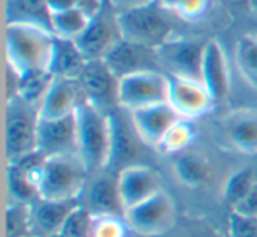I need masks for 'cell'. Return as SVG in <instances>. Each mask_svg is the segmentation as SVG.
Here are the masks:
<instances>
[{"instance_id":"6da1fadb","label":"cell","mask_w":257,"mask_h":237,"mask_svg":"<svg viewBox=\"0 0 257 237\" xmlns=\"http://www.w3.org/2000/svg\"><path fill=\"white\" fill-rule=\"evenodd\" d=\"M6 60L20 76L36 71H50L55 48V34L43 25L13 22L6 25Z\"/></svg>"},{"instance_id":"7a4b0ae2","label":"cell","mask_w":257,"mask_h":237,"mask_svg":"<svg viewBox=\"0 0 257 237\" xmlns=\"http://www.w3.org/2000/svg\"><path fill=\"white\" fill-rule=\"evenodd\" d=\"M88 169L78 153L46 156L34 172L39 198L44 200H79L85 191Z\"/></svg>"},{"instance_id":"3957f363","label":"cell","mask_w":257,"mask_h":237,"mask_svg":"<svg viewBox=\"0 0 257 237\" xmlns=\"http://www.w3.org/2000/svg\"><path fill=\"white\" fill-rule=\"evenodd\" d=\"M76 135H78V155L85 162L88 172L107 170L111 148L109 113L97 109L83 100L76 109Z\"/></svg>"},{"instance_id":"277c9868","label":"cell","mask_w":257,"mask_h":237,"mask_svg":"<svg viewBox=\"0 0 257 237\" xmlns=\"http://www.w3.org/2000/svg\"><path fill=\"white\" fill-rule=\"evenodd\" d=\"M37 127L39 111L22 97L8 99L6 111V156L8 163H15L37 151Z\"/></svg>"},{"instance_id":"5b68a950","label":"cell","mask_w":257,"mask_h":237,"mask_svg":"<svg viewBox=\"0 0 257 237\" xmlns=\"http://www.w3.org/2000/svg\"><path fill=\"white\" fill-rule=\"evenodd\" d=\"M116 22L121 39L128 43L157 50L171 39V22L166 18L164 13L155 8V4L116 13Z\"/></svg>"},{"instance_id":"8992f818","label":"cell","mask_w":257,"mask_h":237,"mask_svg":"<svg viewBox=\"0 0 257 237\" xmlns=\"http://www.w3.org/2000/svg\"><path fill=\"white\" fill-rule=\"evenodd\" d=\"M168 97L169 76L155 69L133 72L118 79V107L127 113L166 104Z\"/></svg>"},{"instance_id":"52a82bcc","label":"cell","mask_w":257,"mask_h":237,"mask_svg":"<svg viewBox=\"0 0 257 237\" xmlns=\"http://www.w3.org/2000/svg\"><path fill=\"white\" fill-rule=\"evenodd\" d=\"M123 216L133 232L143 237H159L173 228L176 209L173 198L164 190H161L147 200L127 209Z\"/></svg>"},{"instance_id":"ba28073f","label":"cell","mask_w":257,"mask_h":237,"mask_svg":"<svg viewBox=\"0 0 257 237\" xmlns=\"http://www.w3.org/2000/svg\"><path fill=\"white\" fill-rule=\"evenodd\" d=\"M206 41L196 39H169L155 50L159 67H162L168 76L176 78L199 79L201 81V64Z\"/></svg>"},{"instance_id":"9c48e42d","label":"cell","mask_w":257,"mask_h":237,"mask_svg":"<svg viewBox=\"0 0 257 237\" xmlns=\"http://www.w3.org/2000/svg\"><path fill=\"white\" fill-rule=\"evenodd\" d=\"M109 128H111V148H109V163L107 170H116V174L121 169L128 165H134L136 158L141 155V146L145 142L140 139L131 114L123 111L121 107L113 109L109 114Z\"/></svg>"},{"instance_id":"30bf717a","label":"cell","mask_w":257,"mask_h":237,"mask_svg":"<svg viewBox=\"0 0 257 237\" xmlns=\"http://www.w3.org/2000/svg\"><path fill=\"white\" fill-rule=\"evenodd\" d=\"M121 39L120 29L116 22V11L106 4V8L90 20L86 30L76 39V44L81 50L86 62L102 60L111 48Z\"/></svg>"},{"instance_id":"8fae6325","label":"cell","mask_w":257,"mask_h":237,"mask_svg":"<svg viewBox=\"0 0 257 237\" xmlns=\"http://www.w3.org/2000/svg\"><path fill=\"white\" fill-rule=\"evenodd\" d=\"M78 83L85 100L104 113L118 107V78L109 71L104 60L86 62Z\"/></svg>"},{"instance_id":"7c38bea8","label":"cell","mask_w":257,"mask_h":237,"mask_svg":"<svg viewBox=\"0 0 257 237\" xmlns=\"http://www.w3.org/2000/svg\"><path fill=\"white\" fill-rule=\"evenodd\" d=\"M168 104L185 120H194L213 107V99L199 79L169 76Z\"/></svg>"},{"instance_id":"4fadbf2b","label":"cell","mask_w":257,"mask_h":237,"mask_svg":"<svg viewBox=\"0 0 257 237\" xmlns=\"http://www.w3.org/2000/svg\"><path fill=\"white\" fill-rule=\"evenodd\" d=\"M74 113L62 118H39L37 151H41L44 156L78 153V135H76Z\"/></svg>"},{"instance_id":"5bb4252c","label":"cell","mask_w":257,"mask_h":237,"mask_svg":"<svg viewBox=\"0 0 257 237\" xmlns=\"http://www.w3.org/2000/svg\"><path fill=\"white\" fill-rule=\"evenodd\" d=\"M116 177L125 211L162 190L159 174L152 167L143 165V163L125 167L116 174Z\"/></svg>"},{"instance_id":"9a60e30c","label":"cell","mask_w":257,"mask_h":237,"mask_svg":"<svg viewBox=\"0 0 257 237\" xmlns=\"http://www.w3.org/2000/svg\"><path fill=\"white\" fill-rule=\"evenodd\" d=\"M128 114L140 139L145 142V146L150 148H159L173 125L182 120V116L168 102L133 111Z\"/></svg>"},{"instance_id":"2e32d148","label":"cell","mask_w":257,"mask_h":237,"mask_svg":"<svg viewBox=\"0 0 257 237\" xmlns=\"http://www.w3.org/2000/svg\"><path fill=\"white\" fill-rule=\"evenodd\" d=\"M102 60L118 79L140 71H159L155 50L128 43L125 39L118 41Z\"/></svg>"},{"instance_id":"e0dca14e","label":"cell","mask_w":257,"mask_h":237,"mask_svg":"<svg viewBox=\"0 0 257 237\" xmlns=\"http://www.w3.org/2000/svg\"><path fill=\"white\" fill-rule=\"evenodd\" d=\"M201 83L206 86L213 102L225 99L231 86L229 64L224 46L218 39H208L204 44L203 64H201Z\"/></svg>"},{"instance_id":"ac0fdd59","label":"cell","mask_w":257,"mask_h":237,"mask_svg":"<svg viewBox=\"0 0 257 237\" xmlns=\"http://www.w3.org/2000/svg\"><path fill=\"white\" fill-rule=\"evenodd\" d=\"M229 144L243 155H257V107H238L220 120Z\"/></svg>"},{"instance_id":"d6986e66","label":"cell","mask_w":257,"mask_h":237,"mask_svg":"<svg viewBox=\"0 0 257 237\" xmlns=\"http://www.w3.org/2000/svg\"><path fill=\"white\" fill-rule=\"evenodd\" d=\"M85 100L78 79L53 78L43 102L39 106V118H62L72 114Z\"/></svg>"},{"instance_id":"ffe728a7","label":"cell","mask_w":257,"mask_h":237,"mask_svg":"<svg viewBox=\"0 0 257 237\" xmlns=\"http://www.w3.org/2000/svg\"><path fill=\"white\" fill-rule=\"evenodd\" d=\"M86 207L93 214H116L123 216L125 207L118 190V177L113 176L109 170L97 172L93 181L88 184L86 190Z\"/></svg>"},{"instance_id":"44dd1931","label":"cell","mask_w":257,"mask_h":237,"mask_svg":"<svg viewBox=\"0 0 257 237\" xmlns=\"http://www.w3.org/2000/svg\"><path fill=\"white\" fill-rule=\"evenodd\" d=\"M79 205V200H44L37 198L30 205L34 233L39 237H53L64 226L65 219Z\"/></svg>"},{"instance_id":"7402d4cb","label":"cell","mask_w":257,"mask_h":237,"mask_svg":"<svg viewBox=\"0 0 257 237\" xmlns=\"http://www.w3.org/2000/svg\"><path fill=\"white\" fill-rule=\"evenodd\" d=\"M85 65H86V58L83 57L76 41L55 37L53 57H51V64H50V72L55 78L78 79L81 76Z\"/></svg>"},{"instance_id":"603a6c76","label":"cell","mask_w":257,"mask_h":237,"mask_svg":"<svg viewBox=\"0 0 257 237\" xmlns=\"http://www.w3.org/2000/svg\"><path fill=\"white\" fill-rule=\"evenodd\" d=\"M173 169L180 183L189 188L201 186L210 177V163L203 155L197 153H180Z\"/></svg>"},{"instance_id":"cb8c5ba5","label":"cell","mask_w":257,"mask_h":237,"mask_svg":"<svg viewBox=\"0 0 257 237\" xmlns=\"http://www.w3.org/2000/svg\"><path fill=\"white\" fill-rule=\"evenodd\" d=\"M234 65L243 81L257 92V36H241L236 41Z\"/></svg>"},{"instance_id":"d4e9b609","label":"cell","mask_w":257,"mask_h":237,"mask_svg":"<svg viewBox=\"0 0 257 237\" xmlns=\"http://www.w3.org/2000/svg\"><path fill=\"white\" fill-rule=\"evenodd\" d=\"M8 184L15 202L32 205L39 198L36 181H34V170L23 167L22 163H9Z\"/></svg>"},{"instance_id":"484cf974","label":"cell","mask_w":257,"mask_h":237,"mask_svg":"<svg viewBox=\"0 0 257 237\" xmlns=\"http://www.w3.org/2000/svg\"><path fill=\"white\" fill-rule=\"evenodd\" d=\"M8 23L27 22L51 30V15L48 11L46 0H8Z\"/></svg>"},{"instance_id":"4316f807","label":"cell","mask_w":257,"mask_h":237,"mask_svg":"<svg viewBox=\"0 0 257 237\" xmlns=\"http://www.w3.org/2000/svg\"><path fill=\"white\" fill-rule=\"evenodd\" d=\"M90 20L92 18H88L78 8H72L67 9V11H60L51 15L50 27H51V32L55 34V37L76 41L86 30Z\"/></svg>"},{"instance_id":"83f0119b","label":"cell","mask_w":257,"mask_h":237,"mask_svg":"<svg viewBox=\"0 0 257 237\" xmlns=\"http://www.w3.org/2000/svg\"><path fill=\"white\" fill-rule=\"evenodd\" d=\"M55 76L50 71H36V72H27V74L20 76L18 83V92L16 95L22 97L25 102L32 104L34 107L39 109L41 102H43L44 95H46L48 88H50L51 81Z\"/></svg>"},{"instance_id":"f1b7e54d","label":"cell","mask_w":257,"mask_h":237,"mask_svg":"<svg viewBox=\"0 0 257 237\" xmlns=\"http://www.w3.org/2000/svg\"><path fill=\"white\" fill-rule=\"evenodd\" d=\"M32 233L34 226L30 205L13 200L6 209V237H29Z\"/></svg>"},{"instance_id":"f546056e","label":"cell","mask_w":257,"mask_h":237,"mask_svg":"<svg viewBox=\"0 0 257 237\" xmlns=\"http://www.w3.org/2000/svg\"><path fill=\"white\" fill-rule=\"evenodd\" d=\"M196 137V130L194 125L190 123V120H178L171 127V130L166 134V137L162 139L161 146L157 149L164 153H183V149L189 148V144Z\"/></svg>"},{"instance_id":"4dcf8cb0","label":"cell","mask_w":257,"mask_h":237,"mask_svg":"<svg viewBox=\"0 0 257 237\" xmlns=\"http://www.w3.org/2000/svg\"><path fill=\"white\" fill-rule=\"evenodd\" d=\"M255 174L252 169L236 170L229 176V179L224 184V198L231 207H234L243 197L250 191V188L255 183Z\"/></svg>"},{"instance_id":"1f68e13d","label":"cell","mask_w":257,"mask_h":237,"mask_svg":"<svg viewBox=\"0 0 257 237\" xmlns=\"http://www.w3.org/2000/svg\"><path fill=\"white\" fill-rule=\"evenodd\" d=\"M128 226L125 216L116 214H93L90 237H128Z\"/></svg>"},{"instance_id":"d6a6232c","label":"cell","mask_w":257,"mask_h":237,"mask_svg":"<svg viewBox=\"0 0 257 237\" xmlns=\"http://www.w3.org/2000/svg\"><path fill=\"white\" fill-rule=\"evenodd\" d=\"M93 223V212L88 207L79 204L74 211L69 214L65 219L62 230L57 235L62 237H90V230H92Z\"/></svg>"},{"instance_id":"836d02e7","label":"cell","mask_w":257,"mask_h":237,"mask_svg":"<svg viewBox=\"0 0 257 237\" xmlns=\"http://www.w3.org/2000/svg\"><path fill=\"white\" fill-rule=\"evenodd\" d=\"M159 6L169 13H175L183 20H197L204 15L208 0H157Z\"/></svg>"},{"instance_id":"e575fe53","label":"cell","mask_w":257,"mask_h":237,"mask_svg":"<svg viewBox=\"0 0 257 237\" xmlns=\"http://www.w3.org/2000/svg\"><path fill=\"white\" fill-rule=\"evenodd\" d=\"M229 228L232 237H257V219L241 216L232 211L229 218Z\"/></svg>"},{"instance_id":"d590c367","label":"cell","mask_w":257,"mask_h":237,"mask_svg":"<svg viewBox=\"0 0 257 237\" xmlns=\"http://www.w3.org/2000/svg\"><path fill=\"white\" fill-rule=\"evenodd\" d=\"M232 211L238 212L241 216H248V218H255L257 216V181L253 183V186L250 188V191L232 207Z\"/></svg>"},{"instance_id":"8d00e7d4","label":"cell","mask_w":257,"mask_h":237,"mask_svg":"<svg viewBox=\"0 0 257 237\" xmlns=\"http://www.w3.org/2000/svg\"><path fill=\"white\" fill-rule=\"evenodd\" d=\"M157 0H107L111 9H114L116 13L128 11V9H136V8H145V6L155 4Z\"/></svg>"},{"instance_id":"74e56055","label":"cell","mask_w":257,"mask_h":237,"mask_svg":"<svg viewBox=\"0 0 257 237\" xmlns=\"http://www.w3.org/2000/svg\"><path fill=\"white\" fill-rule=\"evenodd\" d=\"M46 6H48L50 15H55V13L67 11V9L76 8V0H46Z\"/></svg>"},{"instance_id":"f35d334b","label":"cell","mask_w":257,"mask_h":237,"mask_svg":"<svg viewBox=\"0 0 257 237\" xmlns=\"http://www.w3.org/2000/svg\"><path fill=\"white\" fill-rule=\"evenodd\" d=\"M248 6H250V11L257 15V0H248Z\"/></svg>"},{"instance_id":"ab89813d","label":"cell","mask_w":257,"mask_h":237,"mask_svg":"<svg viewBox=\"0 0 257 237\" xmlns=\"http://www.w3.org/2000/svg\"><path fill=\"white\" fill-rule=\"evenodd\" d=\"M29 237H39V235H36V233H32V235H29Z\"/></svg>"},{"instance_id":"60d3db41","label":"cell","mask_w":257,"mask_h":237,"mask_svg":"<svg viewBox=\"0 0 257 237\" xmlns=\"http://www.w3.org/2000/svg\"><path fill=\"white\" fill-rule=\"evenodd\" d=\"M53 237H62V235H53Z\"/></svg>"},{"instance_id":"b9f144b4","label":"cell","mask_w":257,"mask_h":237,"mask_svg":"<svg viewBox=\"0 0 257 237\" xmlns=\"http://www.w3.org/2000/svg\"><path fill=\"white\" fill-rule=\"evenodd\" d=\"M255 219H257V216H255Z\"/></svg>"},{"instance_id":"7bdbcfd3","label":"cell","mask_w":257,"mask_h":237,"mask_svg":"<svg viewBox=\"0 0 257 237\" xmlns=\"http://www.w3.org/2000/svg\"><path fill=\"white\" fill-rule=\"evenodd\" d=\"M106 2H107V0H106Z\"/></svg>"}]
</instances>
